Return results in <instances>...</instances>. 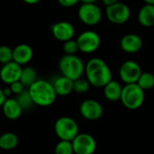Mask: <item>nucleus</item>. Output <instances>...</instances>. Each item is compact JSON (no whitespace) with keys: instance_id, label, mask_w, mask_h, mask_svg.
Here are the masks:
<instances>
[{"instance_id":"nucleus-21","label":"nucleus","mask_w":154,"mask_h":154,"mask_svg":"<svg viewBox=\"0 0 154 154\" xmlns=\"http://www.w3.org/2000/svg\"><path fill=\"white\" fill-rule=\"evenodd\" d=\"M36 80H37V74L33 68L32 67L23 68L21 78H20V82L25 88L31 87Z\"/></svg>"},{"instance_id":"nucleus-26","label":"nucleus","mask_w":154,"mask_h":154,"mask_svg":"<svg viewBox=\"0 0 154 154\" xmlns=\"http://www.w3.org/2000/svg\"><path fill=\"white\" fill-rule=\"evenodd\" d=\"M11 61H13V49L6 45L0 46V63L4 65Z\"/></svg>"},{"instance_id":"nucleus-28","label":"nucleus","mask_w":154,"mask_h":154,"mask_svg":"<svg viewBox=\"0 0 154 154\" xmlns=\"http://www.w3.org/2000/svg\"><path fill=\"white\" fill-rule=\"evenodd\" d=\"M10 87V89H11V91H12V93H14V94H15V95H18V94H20L21 92H23V90H24V86L20 82V80L19 81H16V82H14V83H12L11 85H9Z\"/></svg>"},{"instance_id":"nucleus-35","label":"nucleus","mask_w":154,"mask_h":154,"mask_svg":"<svg viewBox=\"0 0 154 154\" xmlns=\"http://www.w3.org/2000/svg\"><path fill=\"white\" fill-rule=\"evenodd\" d=\"M145 4H149V5H154V0H143Z\"/></svg>"},{"instance_id":"nucleus-7","label":"nucleus","mask_w":154,"mask_h":154,"mask_svg":"<svg viewBox=\"0 0 154 154\" xmlns=\"http://www.w3.org/2000/svg\"><path fill=\"white\" fill-rule=\"evenodd\" d=\"M106 19L113 24L121 25L127 23L131 17V9L128 5L118 2L106 7Z\"/></svg>"},{"instance_id":"nucleus-32","label":"nucleus","mask_w":154,"mask_h":154,"mask_svg":"<svg viewBox=\"0 0 154 154\" xmlns=\"http://www.w3.org/2000/svg\"><path fill=\"white\" fill-rule=\"evenodd\" d=\"M3 91H4V93H5V97L7 98H8V97H10L13 94L12 91H11V89H10V88H5L3 89Z\"/></svg>"},{"instance_id":"nucleus-6","label":"nucleus","mask_w":154,"mask_h":154,"mask_svg":"<svg viewBox=\"0 0 154 154\" xmlns=\"http://www.w3.org/2000/svg\"><path fill=\"white\" fill-rule=\"evenodd\" d=\"M78 17L82 23L95 26L101 22L103 12L97 4H81L78 9Z\"/></svg>"},{"instance_id":"nucleus-33","label":"nucleus","mask_w":154,"mask_h":154,"mask_svg":"<svg viewBox=\"0 0 154 154\" xmlns=\"http://www.w3.org/2000/svg\"><path fill=\"white\" fill-rule=\"evenodd\" d=\"M24 3L28 4V5H35L37 3H39L41 0H23Z\"/></svg>"},{"instance_id":"nucleus-34","label":"nucleus","mask_w":154,"mask_h":154,"mask_svg":"<svg viewBox=\"0 0 154 154\" xmlns=\"http://www.w3.org/2000/svg\"><path fill=\"white\" fill-rule=\"evenodd\" d=\"M97 0H80L82 4H96Z\"/></svg>"},{"instance_id":"nucleus-16","label":"nucleus","mask_w":154,"mask_h":154,"mask_svg":"<svg viewBox=\"0 0 154 154\" xmlns=\"http://www.w3.org/2000/svg\"><path fill=\"white\" fill-rule=\"evenodd\" d=\"M2 110L4 116L9 120L18 119L23 113V109L15 98H7L2 106Z\"/></svg>"},{"instance_id":"nucleus-8","label":"nucleus","mask_w":154,"mask_h":154,"mask_svg":"<svg viewBox=\"0 0 154 154\" xmlns=\"http://www.w3.org/2000/svg\"><path fill=\"white\" fill-rule=\"evenodd\" d=\"M76 41L79 46V51L86 54L95 52L98 50L101 44V38L99 34L92 30L82 32Z\"/></svg>"},{"instance_id":"nucleus-3","label":"nucleus","mask_w":154,"mask_h":154,"mask_svg":"<svg viewBox=\"0 0 154 154\" xmlns=\"http://www.w3.org/2000/svg\"><path fill=\"white\" fill-rule=\"evenodd\" d=\"M85 63L82 59L75 55L62 56L59 61V69L62 76H65L73 81L82 78L85 73Z\"/></svg>"},{"instance_id":"nucleus-2","label":"nucleus","mask_w":154,"mask_h":154,"mask_svg":"<svg viewBox=\"0 0 154 154\" xmlns=\"http://www.w3.org/2000/svg\"><path fill=\"white\" fill-rule=\"evenodd\" d=\"M28 91L34 105L39 106H51L57 98L52 84L44 79H37L28 88Z\"/></svg>"},{"instance_id":"nucleus-14","label":"nucleus","mask_w":154,"mask_h":154,"mask_svg":"<svg viewBox=\"0 0 154 154\" xmlns=\"http://www.w3.org/2000/svg\"><path fill=\"white\" fill-rule=\"evenodd\" d=\"M143 46L142 37L136 33L125 34L120 40V48L123 51L130 54L139 52Z\"/></svg>"},{"instance_id":"nucleus-19","label":"nucleus","mask_w":154,"mask_h":154,"mask_svg":"<svg viewBox=\"0 0 154 154\" xmlns=\"http://www.w3.org/2000/svg\"><path fill=\"white\" fill-rule=\"evenodd\" d=\"M122 91H123V87L118 81L115 79H112L109 83H107L104 87V95L106 98L112 102L120 100L122 96Z\"/></svg>"},{"instance_id":"nucleus-20","label":"nucleus","mask_w":154,"mask_h":154,"mask_svg":"<svg viewBox=\"0 0 154 154\" xmlns=\"http://www.w3.org/2000/svg\"><path fill=\"white\" fill-rule=\"evenodd\" d=\"M18 144V137L12 132H7L0 135V149L10 151L14 149Z\"/></svg>"},{"instance_id":"nucleus-24","label":"nucleus","mask_w":154,"mask_h":154,"mask_svg":"<svg viewBox=\"0 0 154 154\" xmlns=\"http://www.w3.org/2000/svg\"><path fill=\"white\" fill-rule=\"evenodd\" d=\"M55 154H74L72 143L69 141L60 140L55 146L54 149Z\"/></svg>"},{"instance_id":"nucleus-25","label":"nucleus","mask_w":154,"mask_h":154,"mask_svg":"<svg viewBox=\"0 0 154 154\" xmlns=\"http://www.w3.org/2000/svg\"><path fill=\"white\" fill-rule=\"evenodd\" d=\"M90 86L91 85L87 79L79 78L73 82V91L79 94H84L89 90Z\"/></svg>"},{"instance_id":"nucleus-10","label":"nucleus","mask_w":154,"mask_h":154,"mask_svg":"<svg viewBox=\"0 0 154 154\" xmlns=\"http://www.w3.org/2000/svg\"><path fill=\"white\" fill-rule=\"evenodd\" d=\"M71 143L74 154H94L97 150V142L89 134H79Z\"/></svg>"},{"instance_id":"nucleus-30","label":"nucleus","mask_w":154,"mask_h":154,"mask_svg":"<svg viewBox=\"0 0 154 154\" xmlns=\"http://www.w3.org/2000/svg\"><path fill=\"white\" fill-rule=\"evenodd\" d=\"M7 99V97H5V93H4V91H3V89H1L0 88V106L2 107V106L4 105V103H5V101Z\"/></svg>"},{"instance_id":"nucleus-13","label":"nucleus","mask_w":154,"mask_h":154,"mask_svg":"<svg viewBox=\"0 0 154 154\" xmlns=\"http://www.w3.org/2000/svg\"><path fill=\"white\" fill-rule=\"evenodd\" d=\"M22 70V66L17 64L14 60L4 64L0 69V79L4 83L11 85L12 83L20 80Z\"/></svg>"},{"instance_id":"nucleus-1","label":"nucleus","mask_w":154,"mask_h":154,"mask_svg":"<svg viewBox=\"0 0 154 154\" xmlns=\"http://www.w3.org/2000/svg\"><path fill=\"white\" fill-rule=\"evenodd\" d=\"M86 79L95 88H104L113 79L111 69L101 58H92L85 65Z\"/></svg>"},{"instance_id":"nucleus-12","label":"nucleus","mask_w":154,"mask_h":154,"mask_svg":"<svg viewBox=\"0 0 154 154\" xmlns=\"http://www.w3.org/2000/svg\"><path fill=\"white\" fill-rule=\"evenodd\" d=\"M52 36L62 42L73 39L76 30L74 25L68 21H60L53 23L51 27Z\"/></svg>"},{"instance_id":"nucleus-4","label":"nucleus","mask_w":154,"mask_h":154,"mask_svg":"<svg viewBox=\"0 0 154 154\" xmlns=\"http://www.w3.org/2000/svg\"><path fill=\"white\" fill-rule=\"evenodd\" d=\"M145 91L137 84H125L123 87L120 101L128 109H138L141 107L145 99Z\"/></svg>"},{"instance_id":"nucleus-15","label":"nucleus","mask_w":154,"mask_h":154,"mask_svg":"<svg viewBox=\"0 0 154 154\" xmlns=\"http://www.w3.org/2000/svg\"><path fill=\"white\" fill-rule=\"evenodd\" d=\"M33 56L32 47L26 43H20L13 49V60L19 65H25L31 61Z\"/></svg>"},{"instance_id":"nucleus-36","label":"nucleus","mask_w":154,"mask_h":154,"mask_svg":"<svg viewBox=\"0 0 154 154\" xmlns=\"http://www.w3.org/2000/svg\"><path fill=\"white\" fill-rule=\"evenodd\" d=\"M0 135H1V134H0Z\"/></svg>"},{"instance_id":"nucleus-11","label":"nucleus","mask_w":154,"mask_h":154,"mask_svg":"<svg viewBox=\"0 0 154 154\" xmlns=\"http://www.w3.org/2000/svg\"><path fill=\"white\" fill-rule=\"evenodd\" d=\"M81 116L89 121H96L101 118L104 113L102 105L95 99L84 100L79 106Z\"/></svg>"},{"instance_id":"nucleus-31","label":"nucleus","mask_w":154,"mask_h":154,"mask_svg":"<svg viewBox=\"0 0 154 154\" xmlns=\"http://www.w3.org/2000/svg\"><path fill=\"white\" fill-rule=\"evenodd\" d=\"M119 0H102V3L104 4V5L106 6H109V5H112L116 3H118Z\"/></svg>"},{"instance_id":"nucleus-5","label":"nucleus","mask_w":154,"mask_h":154,"mask_svg":"<svg viewBox=\"0 0 154 154\" xmlns=\"http://www.w3.org/2000/svg\"><path fill=\"white\" fill-rule=\"evenodd\" d=\"M54 131L60 140L69 142L79 134L77 122L69 116H61L57 119L54 125Z\"/></svg>"},{"instance_id":"nucleus-23","label":"nucleus","mask_w":154,"mask_h":154,"mask_svg":"<svg viewBox=\"0 0 154 154\" xmlns=\"http://www.w3.org/2000/svg\"><path fill=\"white\" fill-rule=\"evenodd\" d=\"M17 100V102L19 103V105L21 106L23 111V110H29L32 107V106L34 105L31 95L28 91V89H24L23 92H21L20 94L17 95V97L15 98Z\"/></svg>"},{"instance_id":"nucleus-29","label":"nucleus","mask_w":154,"mask_h":154,"mask_svg":"<svg viewBox=\"0 0 154 154\" xmlns=\"http://www.w3.org/2000/svg\"><path fill=\"white\" fill-rule=\"evenodd\" d=\"M57 1L61 6L66 7V8L72 7L76 5L79 2H80V0H57Z\"/></svg>"},{"instance_id":"nucleus-9","label":"nucleus","mask_w":154,"mask_h":154,"mask_svg":"<svg viewBox=\"0 0 154 154\" xmlns=\"http://www.w3.org/2000/svg\"><path fill=\"white\" fill-rule=\"evenodd\" d=\"M142 73L143 70L140 64L133 60L124 61L119 69L120 79L125 84L137 83Z\"/></svg>"},{"instance_id":"nucleus-17","label":"nucleus","mask_w":154,"mask_h":154,"mask_svg":"<svg viewBox=\"0 0 154 154\" xmlns=\"http://www.w3.org/2000/svg\"><path fill=\"white\" fill-rule=\"evenodd\" d=\"M138 23L146 28L154 26V5L145 4L143 5L137 14Z\"/></svg>"},{"instance_id":"nucleus-22","label":"nucleus","mask_w":154,"mask_h":154,"mask_svg":"<svg viewBox=\"0 0 154 154\" xmlns=\"http://www.w3.org/2000/svg\"><path fill=\"white\" fill-rule=\"evenodd\" d=\"M137 84L145 91L154 87V74L149 71L143 72L137 81Z\"/></svg>"},{"instance_id":"nucleus-18","label":"nucleus","mask_w":154,"mask_h":154,"mask_svg":"<svg viewBox=\"0 0 154 154\" xmlns=\"http://www.w3.org/2000/svg\"><path fill=\"white\" fill-rule=\"evenodd\" d=\"M73 80L65 77L60 76L51 83L57 96H67L73 91Z\"/></svg>"},{"instance_id":"nucleus-27","label":"nucleus","mask_w":154,"mask_h":154,"mask_svg":"<svg viewBox=\"0 0 154 154\" xmlns=\"http://www.w3.org/2000/svg\"><path fill=\"white\" fill-rule=\"evenodd\" d=\"M62 50L67 55H75L79 51V46L76 40H69L63 42Z\"/></svg>"}]
</instances>
